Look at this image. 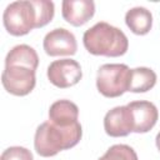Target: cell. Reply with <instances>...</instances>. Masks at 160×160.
Masks as SVG:
<instances>
[{
    "label": "cell",
    "instance_id": "obj_14",
    "mask_svg": "<svg viewBox=\"0 0 160 160\" xmlns=\"http://www.w3.org/2000/svg\"><path fill=\"white\" fill-rule=\"evenodd\" d=\"M156 74L150 68L140 66L130 70L129 90L131 92H146L156 84Z\"/></svg>",
    "mask_w": 160,
    "mask_h": 160
},
{
    "label": "cell",
    "instance_id": "obj_5",
    "mask_svg": "<svg viewBox=\"0 0 160 160\" xmlns=\"http://www.w3.org/2000/svg\"><path fill=\"white\" fill-rule=\"evenodd\" d=\"M1 82L8 92L16 96H25L35 88V71L25 66H5L1 74Z\"/></svg>",
    "mask_w": 160,
    "mask_h": 160
},
{
    "label": "cell",
    "instance_id": "obj_7",
    "mask_svg": "<svg viewBox=\"0 0 160 160\" xmlns=\"http://www.w3.org/2000/svg\"><path fill=\"white\" fill-rule=\"evenodd\" d=\"M42 46L49 56L74 55L78 50L75 35L64 28H56L49 31L44 38Z\"/></svg>",
    "mask_w": 160,
    "mask_h": 160
},
{
    "label": "cell",
    "instance_id": "obj_6",
    "mask_svg": "<svg viewBox=\"0 0 160 160\" xmlns=\"http://www.w3.org/2000/svg\"><path fill=\"white\" fill-rule=\"evenodd\" d=\"M82 78L81 66L72 59H60L52 61L48 66L49 81L60 89L70 88L80 81Z\"/></svg>",
    "mask_w": 160,
    "mask_h": 160
},
{
    "label": "cell",
    "instance_id": "obj_15",
    "mask_svg": "<svg viewBox=\"0 0 160 160\" xmlns=\"http://www.w3.org/2000/svg\"><path fill=\"white\" fill-rule=\"evenodd\" d=\"M31 2L36 11V29L48 25L54 18V2L50 0H31Z\"/></svg>",
    "mask_w": 160,
    "mask_h": 160
},
{
    "label": "cell",
    "instance_id": "obj_12",
    "mask_svg": "<svg viewBox=\"0 0 160 160\" xmlns=\"http://www.w3.org/2000/svg\"><path fill=\"white\" fill-rule=\"evenodd\" d=\"M25 66L31 70H36L39 65V56L34 48L20 44L14 46L5 58V66Z\"/></svg>",
    "mask_w": 160,
    "mask_h": 160
},
{
    "label": "cell",
    "instance_id": "obj_10",
    "mask_svg": "<svg viewBox=\"0 0 160 160\" xmlns=\"http://www.w3.org/2000/svg\"><path fill=\"white\" fill-rule=\"evenodd\" d=\"M61 14L69 24L81 26L94 16L95 2L92 0H64Z\"/></svg>",
    "mask_w": 160,
    "mask_h": 160
},
{
    "label": "cell",
    "instance_id": "obj_18",
    "mask_svg": "<svg viewBox=\"0 0 160 160\" xmlns=\"http://www.w3.org/2000/svg\"><path fill=\"white\" fill-rule=\"evenodd\" d=\"M155 144H156V148H158V150L160 151V131L158 132V135H156V139H155Z\"/></svg>",
    "mask_w": 160,
    "mask_h": 160
},
{
    "label": "cell",
    "instance_id": "obj_8",
    "mask_svg": "<svg viewBox=\"0 0 160 160\" xmlns=\"http://www.w3.org/2000/svg\"><path fill=\"white\" fill-rule=\"evenodd\" d=\"M105 132L111 138L126 136L134 130L132 114L128 105L115 106L105 114L104 118Z\"/></svg>",
    "mask_w": 160,
    "mask_h": 160
},
{
    "label": "cell",
    "instance_id": "obj_16",
    "mask_svg": "<svg viewBox=\"0 0 160 160\" xmlns=\"http://www.w3.org/2000/svg\"><path fill=\"white\" fill-rule=\"evenodd\" d=\"M99 160H138V155L131 146L116 144L110 146Z\"/></svg>",
    "mask_w": 160,
    "mask_h": 160
},
{
    "label": "cell",
    "instance_id": "obj_4",
    "mask_svg": "<svg viewBox=\"0 0 160 160\" xmlns=\"http://www.w3.org/2000/svg\"><path fill=\"white\" fill-rule=\"evenodd\" d=\"M130 70L125 64H104L96 74V88L105 98H118L129 90Z\"/></svg>",
    "mask_w": 160,
    "mask_h": 160
},
{
    "label": "cell",
    "instance_id": "obj_13",
    "mask_svg": "<svg viewBox=\"0 0 160 160\" xmlns=\"http://www.w3.org/2000/svg\"><path fill=\"white\" fill-rule=\"evenodd\" d=\"M125 22L128 28L136 35H145L151 30L152 15L144 6H135L126 11Z\"/></svg>",
    "mask_w": 160,
    "mask_h": 160
},
{
    "label": "cell",
    "instance_id": "obj_2",
    "mask_svg": "<svg viewBox=\"0 0 160 160\" xmlns=\"http://www.w3.org/2000/svg\"><path fill=\"white\" fill-rule=\"evenodd\" d=\"M82 42L92 55L121 56L128 51L129 40L124 31L105 21H99L84 32Z\"/></svg>",
    "mask_w": 160,
    "mask_h": 160
},
{
    "label": "cell",
    "instance_id": "obj_9",
    "mask_svg": "<svg viewBox=\"0 0 160 160\" xmlns=\"http://www.w3.org/2000/svg\"><path fill=\"white\" fill-rule=\"evenodd\" d=\"M128 106L132 114V121H134L132 132L144 134L150 131L155 126L159 119V111L155 104L146 100H138L129 102Z\"/></svg>",
    "mask_w": 160,
    "mask_h": 160
},
{
    "label": "cell",
    "instance_id": "obj_3",
    "mask_svg": "<svg viewBox=\"0 0 160 160\" xmlns=\"http://www.w3.org/2000/svg\"><path fill=\"white\" fill-rule=\"evenodd\" d=\"M2 22L8 32L14 36H22L36 29V11L31 0L9 4L4 10Z\"/></svg>",
    "mask_w": 160,
    "mask_h": 160
},
{
    "label": "cell",
    "instance_id": "obj_11",
    "mask_svg": "<svg viewBox=\"0 0 160 160\" xmlns=\"http://www.w3.org/2000/svg\"><path fill=\"white\" fill-rule=\"evenodd\" d=\"M79 108L70 100H58L49 109V120L60 126H69L78 122Z\"/></svg>",
    "mask_w": 160,
    "mask_h": 160
},
{
    "label": "cell",
    "instance_id": "obj_1",
    "mask_svg": "<svg viewBox=\"0 0 160 160\" xmlns=\"http://www.w3.org/2000/svg\"><path fill=\"white\" fill-rule=\"evenodd\" d=\"M82 136L80 122L60 126L50 120L38 126L34 136L35 151L42 158L55 156L58 152L74 148Z\"/></svg>",
    "mask_w": 160,
    "mask_h": 160
},
{
    "label": "cell",
    "instance_id": "obj_17",
    "mask_svg": "<svg viewBox=\"0 0 160 160\" xmlns=\"http://www.w3.org/2000/svg\"><path fill=\"white\" fill-rule=\"evenodd\" d=\"M0 160H34V156L26 148L10 146L2 151Z\"/></svg>",
    "mask_w": 160,
    "mask_h": 160
}]
</instances>
